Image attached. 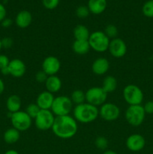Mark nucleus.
Here are the masks:
<instances>
[{
  "label": "nucleus",
  "mask_w": 153,
  "mask_h": 154,
  "mask_svg": "<svg viewBox=\"0 0 153 154\" xmlns=\"http://www.w3.org/2000/svg\"><path fill=\"white\" fill-rule=\"evenodd\" d=\"M51 129L54 135L58 138L69 139L73 138L77 132V122L70 115L56 117Z\"/></svg>",
  "instance_id": "f257e3e1"
},
{
  "label": "nucleus",
  "mask_w": 153,
  "mask_h": 154,
  "mask_svg": "<svg viewBox=\"0 0 153 154\" xmlns=\"http://www.w3.org/2000/svg\"><path fill=\"white\" fill-rule=\"evenodd\" d=\"M74 118L81 123H89L94 121L99 116L98 107L87 102L76 105L73 110Z\"/></svg>",
  "instance_id": "f03ea898"
},
{
  "label": "nucleus",
  "mask_w": 153,
  "mask_h": 154,
  "mask_svg": "<svg viewBox=\"0 0 153 154\" xmlns=\"http://www.w3.org/2000/svg\"><path fill=\"white\" fill-rule=\"evenodd\" d=\"M88 44L91 49L98 53L108 51L110 39L102 31L93 32L88 38Z\"/></svg>",
  "instance_id": "7ed1b4c3"
},
{
  "label": "nucleus",
  "mask_w": 153,
  "mask_h": 154,
  "mask_svg": "<svg viewBox=\"0 0 153 154\" xmlns=\"http://www.w3.org/2000/svg\"><path fill=\"white\" fill-rule=\"evenodd\" d=\"M73 105L70 97L58 96L54 99L50 111L56 117L69 115L73 108Z\"/></svg>",
  "instance_id": "20e7f679"
},
{
  "label": "nucleus",
  "mask_w": 153,
  "mask_h": 154,
  "mask_svg": "<svg viewBox=\"0 0 153 154\" xmlns=\"http://www.w3.org/2000/svg\"><path fill=\"white\" fill-rule=\"evenodd\" d=\"M126 121L129 125L134 127L140 126L146 117V112L142 105H129L124 114Z\"/></svg>",
  "instance_id": "39448f33"
},
{
  "label": "nucleus",
  "mask_w": 153,
  "mask_h": 154,
  "mask_svg": "<svg viewBox=\"0 0 153 154\" xmlns=\"http://www.w3.org/2000/svg\"><path fill=\"white\" fill-rule=\"evenodd\" d=\"M122 96L124 101L129 105H141L143 101V93L138 86L128 84L124 88Z\"/></svg>",
  "instance_id": "423d86ee"
},
{
  "label": "nucleus",
  "mask_w": 153,
  "mask_h": 154,
  "mask_svg": "<svg viewBox=\"0 0 153 154\" xmlns=\"http://www.w3.org/2000/svg\"><path fill=\"white\" fill-rule=\"evenodd\" d=\"M107 93L102 87H93L86 92V102L94 106H101L106 102Z\"/></svg>",
  "instance_id": "0eeeda50"
},
{
  "label": "nucleus",
  "mask_w": 153,
  "mask_h": 154,
  "mask_svg": "<svg viewBox=\"0 0 153 154\" xmlns=\"http://www.w3.org/2000/svg\"><path fill=\"white\" fill-rule=\"evenodd\" d=\"M10 119L13 127L20 132H25L28 130L32 123V119L26 114V111H19L14 113L11 114Z\"/></svg>",
  "instance_id": "6e6552de"
},
{
  "label": "nucleus",
  "mask_w": 153,
  "mask_h": 154,
  "mask_svg": "<svg viewBox=\"0 0 153 154\" xmlns=\"http://www.w3.org/2000/svg\"><path fill=\"white\" fill-rule=\"evenodd\" d=\"M55 118L56 116L50 110H40L34 118V124L39 130H49L52 129Z\"/></svg>",
  "instance_id": "1a4fd4ad"
},
{
  "label": "nucleus",
  "mask_w": 153,
  "mask_h": 154,
  "mask_svg": "<svg viewBox=\"0 0 153 154\" xmlns=\"http://www.w3.org/2000/svg\"><path fill=\"white\" fill-rule=\"evenodd\" d=\"M99 115L105 121H115L120 115V109L116 104L111 102H105L100 106Z\"/></svg>",
  "instance_id": "9d476101"
},
{
  "label": "nucleus",
  "mask_w": 153,
  "mask_h": 154,
  "mask_svg": "<svg viewBox=\"0 0 153 154\" xmlns=\"http://www.w3.org/2000/svg\"><path fill=\"white\" fill-rule=\"evenodd\" d=\"M108 51L112 57L115 58H122L127 53V45L124 40L117 37L111 39Z\"/></svg>",
  "instance_id": "9b49d317"
},
{
  "label": "nucleus",
  "mask_w": 153,
  "mask_h": 154,
  "mask_svg": "<svg viewBox=\"0 0 153 154\" xmlns=\"http://www.w3.org/2000/svg\"><path fill=\"white\" fill-rule=\"evenodd\" d=\"M61 69V63L56 57L49 56L42 62V71L48 76L56 75Z\"/></svg>",
  "instance_id": "f8f14e48"
},
{
  "label": "nucleus",
  "mask_w": 153,
  "mask_h": 154,
  "mask_svg": "<svg viewBox=\"0 0 153 154\" xmlns=\"http://www.w3.org/2000/svg\"><path fill=\"white\" fill-rule=\"evenodd\" d=\"M146 146L145 138L140 134H132L126 139V147L130 151L139 152Z\"/></svg>",
  "instance_id": "ddd939ff"
},
{
  "label": "nucleus",
  "mask_w": 153,
  "mask_h": 154,
  "mask_svg": "<svg viewBox=\"0 0 153 154\" xmlns=\"http://www.w3.org/2000/svg\"><path fill=\"white\" fill-rule=\"evenodd\" d=\"M9 74L12 77L16 78H20L23 76L26 71V66L24 62L20 59H13L10 60L8 65Z\"/></svg>",
  "instance_id": "4468645a"
},
{
  "label": "nucleus",
  "mask_w": 153,
  "mask_h": 154,
  "mask_svg": "<svg viewBox=\"0 0 153 154\" xmlns=\"http://www.w3.org/2000/svg\"><path fill=\"white\" fill-rule=\"evenodd\" d=\"M54 99L53 94L46 90L39 93L36 99V104L40 110H50Z\"/></svg>",
  "instance_id": "2eb2a0df"
},
{
  "label": "nucleus",
  "mask_w": 153,
  "mask_h": 154,
  "mask_svg": "<svg viewBox=\"0 0 153 154\" xmlns=\"http://www.w3.org/2000/svg\"><path fill=\"white\" fill-rule=\"evenodd\" d=\"M110 69V63L104 57H98L92 64V71L96 75H104Z\"/></svg>",
  "instance_id": "dca6fc26"
},
{
  "label": "nucleus",
  "mask_w": 153,
  "mask_h": 154,
  "mask_svg": "<svg viewBox=\"0 0 153 154\" xmlns=\"http://www.w3.org/2000/svg\"><path fill=\"white\" fill-rule=\"evenodd\" d=\"M32 21V14L28 11H21L16 14L15 18V23L19 28L26 29L29 26Z\"/></svg>",
  "instance_id": "f3484780"
},
{
  "label": "nucleus",
  "mask_w": 153,
  "mask_h": 154,
  "mask_svg": "<svg viewBox=\"0 0 153 154\" xmlns=\"http://www.w3.org/2000/svg\"><path fill=\"white\" fill-rule=\"evenodd\" d=\"M45 84V87L46 89V91L50 92L51 93H58L62 88V83L61 79L56 75H51L48 76Z\"/></svg>",
  "instance_id": "a211bd4d"
},
{
  "label": "nucleus",
  "mask_w": 153,
  "mask_h": 154,
  "mask_svg": "<svg viewBox=\"0 0 153 154\" xmlns=\"http://www.w3.org/2000/svg\"><path fill=\"white\" fill-rule=\"evenodd\" d=\"M106 0H88V7L90 13L93 14H100L106 8Z\"/></svg>",
  "instance_id": "6ab92c4d"
},
{
  "label": "nucleus",
  "mask_w": 153,
  "mask_h": 154,
  "mask_svg": "<svg viewBox=\"0 0 153 154\" xmlns=\"http://www.w3.org/2000/svg\"><path fill=\"white\" fill-rule=\"evenodd\" d=\"M21 105H22L21 99L17 95H11L8 98L6 101V108L8 112L11 114L20 111Z\"/></svg>",
  "instance_id": "aec40b11"
},
{
  "label": "nucleus",
  "mask_w": 153,
  "mask_h": 154,
  "mask_svg": "<svg viewBox=\"0 0 153 154\" xmlns=\"http://www.w3.org/2000/svg\"><path fill=\"white\" fill-rule=\"evenodd\" d=\"M90 49L88 41L74 40L72 44V50L77 55H86Z\"/></svg>",
  "instance_id": "412c9836"
},
{
  "label": "nucleus",
  "mask_w": 153,
  "mask_h": 154,
  "mask_svg": "<svg viewBox=\"0 0 153 154\" xmlns=\"http://www.w3.org/2000/svg\"><path fill=\"white\" fill-rule=\"evenodd\" d=\"M20 138V132L15 128H9L4 132L3 138L4 142L8 144H13L17 142Z\"/></svg>",
  "instance_id": "4be33fe9"
},
{
  "label": "nucleus",
  "mask_w": 153,
  "mask_h": 154,
  "mask_svg": "<svg viewBox=\"0 0 153 154\" xmlns=\"http://www.w3.org/2000/svg\"><path fill=\"white\" fill-rule=\"evenodd\" d=\"M73 33L75 40L78 41H88L91 34L88 29L86 26L81 24L74 27Z\"/></svg>",
  "instance_id": "5701e85b"
},
{
  "label": "nucleus",
  "mask_w": 153,
  "mask_h": 154,
  "mask_svg": "<svg viewBox=\"0 0 153 154\" xmlns=\"http://www.w3.org/2000/svg\"><path fill=\"white\" fill-rule=\"evenodd\" d=\"M117 86H118V81L116 78L112 75H108L104 79L101 87L106 93H110L115 91L117 88Z\"/></svg>",
  "instance_id": "b1692460"
},
{
  "label": "nucleus",
  "mask_w": 153,
  "mask_h": 154,
  "mask_svg": "<svg viewBox=\"0 0 153 154\" xmlns=\"http://www.w3.org/2000/svg\"><path fill=\"white\" fill-rule=\"evenodd\" d=\"M70 99L74 105H80L86 102V93L80 90H75L72 92Z\"/></svg>",
  "instance_id": "393cba45"
},
{
  "label": "nucleus",
  "mask_w": 153,
  "mask_h": 154,
  "mask_svg": "<svg viewBox=\"0 0 153 154\" xmlns=\"http://www.w3.org/2000/svg\"><path fill=\"white\" fill-rule=\"evenodd\" d=\"M142 12L146 17L153 18V0H148L144 3L142 8Z\"/></svg>",
  "instance_id": "a878e982"
},
{
  "label": "nucleus",
  "mask_w": 153,
  "mask_h": 154,
  "mask_svg": "<svg viewBox=\"0 0 153 154\" xmlns=\"http://www.w3.org/2000/svg\"><path fill=\"white\" fill-rule=\"evenodd\" d=\"M104 32L105 33V35L110 39H113L117 38L118 31V29H117V27L115 25H113V24H109V25H107L105 27Z\"/></svg>",
  "instance_id": "bb28decb"
},
{
  "label": "nucleus",
  "mask_w": 153,
  "mask_h": 154,
  "mask_svg": "<svg viewBox=\"0 0 153 154\" xmlns=\"http://www.w3.org/2000/svg\"><path fill=\"white\" fill-rule=\"evenodd\" d=\"M40 111V108H39L38 105L37 104L31 103L28 105H27L25 111L32 119H34L36 117H37V115L38 114L39 111Z\"/></svg>",
  "instance_id": "cd10ccee"
},
{
  "label": "nucleus",
  "mask_w": 153,
  "mask_h": 154,
  "mask_svg": "<svg viewBox=\"0 0 153 154\" xmlns=\"http://www.w3.org/2000/svg\"><path fill=\"white\" fill-rule=\"evenodd\" d=\"M108 140L104 136H98L94 141V145L99 150H106L108 147Z\"/></svg>",
  "instance_id": "c85d7f7f"
},
{
  "label": "nucleus",
  "mask_w": 153,
  "mask_h": 154,
  "mask_svg": "<svg viewBox=\"0 0 153 154\" xmlns=\"http://www.w3.org/2000/svg\"><path fill=\"white\" fill-rule=\"evenodd\" d=\"M90 11L88 10V7L85 5H80L77 7L76 9V15L77 17L80 18V19H85L89 14Z\"/></svg>",
  "instance_id": "c756f323"
},
{
  "label": "nucleus",
  "mask_w": 153,
  "mask_h": 154,
  "mask_svg": "<svg viewBox=\"0 0 153 154\" xmlns=\"http://www.w3.org/2000/svg\"><path fill=\"white\" fill-rule=\"evenodd\" d=\"M44 6L48 10L55 9L58 5L59 0H42Z\"/></svg>",
  "instance_id": "7c9ffc66"
},
{
  "label": "nucleus",
  "mask_w": 153,
  "mask_h": 154,
  "mask_svg": "<svg viewBox=\"0 0 153 154\" xmlns=\"http://www.w3.org/2000/svg\"><path fill=\"white\" fill-rule=\"evenodd\" d=\"M47 78L48 75L42 70L38 71V72L35 74V76H34L36 81H37L38 83H39V84H43V83L44 84V83L46 82Z\"/></svg>",
  "instance_id": "2f4dec72"
},
{
  "label": "nucleus",
  "mask_w": 153,
  "mask_h": 154,
  "mask_svg": "<svg viewBox=\"0 0 153 154\" xmlns=\"http://www.w3.org/2000/svg\"><path fill=\"white\" fill-rule=\"evenodd\" d=\"M13 40H12V38H10L9 37H6L2 39V46L4 49H9V48H10L13 46Z\"/></svg>",
  "instance_id": "473e14b6"
},
{
  "label": "nucleus",
  "mask_w": 153,
  "mask_h": 154,
  "mask_svg": "<svg viewBox=\"0 0 153 154\" xmlns=\"http://www.w3.org/2000/svg\"><path fill=\"white\" fill-rule=\"evenodd\" d=\"M10 63L9 58L7 56L4 55V54H0V70L4 68L8 67Z\"/></svg>",
  "instance_id": "72a5a7b5"
},
{
  "label": "nucleus",
  "mask_w": 153,
  "mask_h": 154,
  "mask_svg": "<svg viewBox=\"0 0 153 154\" xmlns=\"http://www.w3.org/2000/svg\"><path fill=\"white\" fill-rule=\"evenodd\" d=\"M146 114H153V101H148L143 105Z\"/></svg>",
  "instance_id": "f704fd0d"
},
{
  "label": "nucleus",
  "mask_w": 153,
  "mask_h": 154,
  "mask_svg": "<svg viewBox=\"0 0 153 154\" xmlns=\"http://www.w3.org/2000/svg\"><path fill=\"white\" fill-rule=\"evenodd\" d=\"M6 14H7V11H6L5 7L2 3H0V22L6 18Z\"/></svg>",
  "instance_id": "c9c22d12"
},
{
  "label": "nucleus",
  "mask_w": 153,
  "mask_h": 154,
  "mask_svg": "<svg viewBox=\"0 0 153 154\" xmlns=\"http://www.w3.org/2000/svg\"><path fill=\"white\" fill-rule=\"evenodd\" d=\"M2 26L4 28H8L12 25V20L10 18H4L2 21Z\"/></svg>",
  "instance_id": "e433bc0d"
},
{
  "label": "nucleus",
  "mask_w": 153,
  "mask_h": 154,
  "mask_svg": "<svg viewBox=\"0 0 153 154\" xmlns=\"http://www.w3.org/2000/svg\"><path fill=\"white\" fill-rule=\"evenodd\" d=\"M4 90V81L0 78V95L2 94Z\"/></svg>",
  "instance_id": "4c0bfd02"
},
{
  "label": "nucleus",
  "mask_w": 153,
  "mask_h": 154,
  "mask_svg": "<svg viewBox=\"0 0 153 154\" xmlns=\"http://www.w3.org/2000/svg\"><path fill=\"white\" fill-rule=\"evenodd\" d=\"M1 73L2 74V75H10V74H9V70H8V67H5V68H4V69H1Z\"/></svg>",
  "instance_id": "58836bf2"
},
{
  "label": "nucleus",
  "mask_w": 153,
  "mask_h": 154,
  "mask_svg": "<svg viewBox=\"0 0 153 154\" xmlns=\"http://www.w3.org/2000/svg\"><path fill=\"white\" fill-rule=\"evenodd\" d=\"M4 154H19V153L15 150H9L6 151Z\"/></svg>",
  "instance_id": "ea45409f"
},
{
  "label": "nucleus",
  "mask_w": 153,
  "mask_h": 154,
  "mask_svg": "<svg viewBox=\"0 0 153 154\" xmlns=\"http://www.w3.org/2000/svg\"><path fill=\"white\" fill-rule=\"evenodd\" d=\"M103 154H118V153H116V152L113 151V150H105Z\"/></svg>",
  "instance_id": "a19ab883"
},
{
  "label": "nucleus",
  "mask_w": 153,
  "mask_h": 154,
  "mask_svg": "<svg viewBox=\"0 0 153 154\" xmlns=\"http://www.w3.org/2000/svg\"><path fill=\"white\" fill-rule=\"evenodd\" d=\"M2 39H0V51L2 50Z\"/></svg>",
  "instance_id": "79ce46f5"
}]
</instances>
